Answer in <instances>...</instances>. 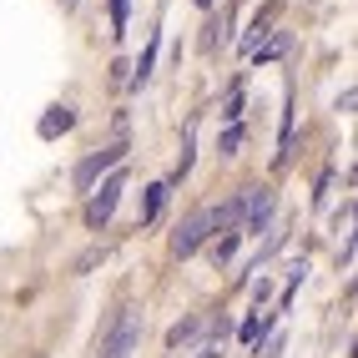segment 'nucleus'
Listing matches in <instances>:
<instances>
[{"instance_id":"14","label":"nucleus","mask_w":358,"mask_h":358,"mask_svg":"<svg viewBox=\"0 0 358 358\" xmlns=\"http://www.w3.org/2000/svg\"><path fill=\"white\" fill-rule=\"evenodd\" d=\"M127 10H131L127 0H111V36H122V31H127Z\"/></svg>"},{"instance_id":"15","label":"nucleus","mask_w":358,"mask_h":358,"mask_svg":"<svg viewBox=\"0 0 358 358\" xmlns=\"http://www.w3.org/2000/svg\"><path fill=\"white\" fill-rule=\"evenodd\" d=\"M101 257H106V248H91V252H81V257H76V273H91Z\"/></svg>"},{"instance_id":"13","label":"nucleus","mask_w":358,"mask_h":358,"mask_svg":"<svg viewBox=\"0 0 358 358\" xmlns=\"http://www.w3.org/2000/svg\"><path fill=\"white\" fill-rule=\"evenodd\" d=\"M222 116H227V127L237 122V116H243V86H232V91H227V106H222Z\"/></svg>"},{"instance_id":"11","label":"nucleus","mask_w":358,"mask_h":358,"mask_svg":"<svg viewBox=\"0 0 358 358\" xmlns=\"http://www.w3.org/2000/svg\"><path fill=\"white\" fill-rule=\"evenodd\" d=\"M217 152H222V157H237V152H243V127H237V122H232V127L222 131V141H217Z\"/></svg>"},{"instance_id":"16","label":"nucleus","mask_w":358,"mask_h":358,"mask_svg":"<svg viewBox=\"0 0 358 358\" xmlns=\"http://www.w3.org/2000/svg\"><path fill=\"white\" fill-rule=\"evenodd\" d=\"M262 328H268V318H262V323H257V318H248V323H243V338H248V343H257V333H262Z\"/></svg>"},{"instance_id":"3","label":"nucleus","mask_w":358,"mask_h":358,"mask_svg":"<svg viewBox=\"0 0 358 358\" xmlns=\"http://www.w3.org/2000/svg\"><path fill=\"white\" fill-rule=\"evenodd\" d=\"M122 157H127V141H116V147H106V152H96V157H86V162L76 166V177H71V182H76V192H91V187H96V177L111 172Z\"/></svg>"},{"instance_id":"17","label":"nucleus","mask_w":358,"mask_h":358,"mask_svg":"<svg viewBox=\"0 0 358 358\" xmlns=\"http://www.w3.org/2000/svg\"><path fill=\"white\" fill-rule=\"evenodd\" d=\"M192 6H202V10H212V6H217V0H192Z\"/></svg>"},{"instance_id":"9","label":"nucleus","mask_w":358,"mask_h":358,"mask_svg":"<svg viewBox=\"0 0 358 358\" xmlns=\"http://www.w3.org/2000/svg\"><path fill=\"white\" fill-rule=\"evenodd\" d=\"M282 51H288V36H282V31H278V36H273L268 45H252V61H257V66H262V61H278Z\"/></svg>"},{"instance_id":"7","label":"nucleus","mask_w":358,"mask_h":358,"mask_svg":"<svg viewBox=\"0 0 358 358\" xmlns=\"http://www.w3.org/2000/svg\"><path fill=\"white\" fill-rule=\"evenodd\" d=\"M237 243H243V232H217V243L207 248V252H212V262H217V268H222V262H232Z\"/></svg>"},{"instance_id":"2","label":"nucleus","mask_w":358,"mask_h":358,"mask_svg":"<svg viewBox=\"0 0 358 358\" xmlns=\"http://www.w3.org/2000/svg\"><path fill=\"white\" fill-rule=\"evenodd\" d=\"M122 187H127V182H122V172H116V177H106V182H101V192L86 202V227H91V232H101V227L111 222L116 202H122Z\"/></svg>"},{"instance_id":"6","label":"nucleus","mask_w":358,"mask_h":358,"mask_svg":"<svg viewBox=\"0 0 358 358\" xmlns=\"http://www.w3.org/2000/svg\"><path fill=\"white\" fill-rule=\"evenodd\" d=\"M71 127H76V111H71V106H45V116H41V136L45 141H56V136H66Z\"/></svg>"},{"instance_id":"8","label":"nucleus","mask_w":358,"mask_h":358,"mask_svg":"<svg viewBox=\"0 0 358 358\" xmlns=\"http://www.w3.org/2000/svg\"><path fill=\"white\" fill-rule=\"evenodd\" d=\"M157 45H162V36H152V41H147V51H141V61H136V76H131V86H141V81L152 76V66H157Z\"/></svg>"},{"instance_id":"12","label":"nucleus","mask_w":358,"mask_h":358,"mask_svg":"<svg viewBox=\"0 0 358 358\" xmlns=\"http://www.w3.org/2000/svg\"><path fill=\"white\" fill-rule=\"evenodd\" d=\"M192 333H197V323H192V318H182V323H177L172 333H166V343H172V348H182L187 338H192Z\"/></svg>"},{"instance_id":"18","label":"nucleus","mask_w":358,"mask_h":358,"mask_svg":"<svg viewBox=\"0 0 358 358\" xmlns=\"http://www.w3.org/2000/svg\"><path fill=\"white\" fill-rule=\"evenodd\" d=\"M66 6H76V0H66Z\"/></svg>"},{"instance_id":"4","label":"nucleus","mask_w":358,"mask_h":358,"mask_svg":"<svg viewBox=\"0 0 358 358\" xmlns=\"http://www.w3.org/2000/svg\"><path fill=\"white\" fill-rule=\"evenodd\" d=\"M136 338H141V318H136V313H122V323H116V333L106 338V358H131Z\"/></svg>"},{"instance_id":"5","label":"nucleus","mask_w":358,"mask_h":358,"mask_svg":"<svg viewBox=\"0 0 358 358\" xmlns=\"http://www.w3.org/2000/svg\"><path fill=\"white\" fill-rule=\"evenodd\" d=\"M243 207H248V232H262L273 217V192L268 187H243Z\"/></svg>"},{"instance_id":"1","label":"nucleus","mask_w":358,"mask_h":358,"mask_svg":"<svg viewBox=\"0 0 358 358\" xmlns=\"http://www.w3.org/2000/svg\"><path fill=\"white\" fill-rule=\"evenodd\" d=\"M217 227L212 222V207H202V212H192V217H187L177 232H172V257H192L202 243H207V232Z\"/></svg>"},{"instance_id":"10","label":"nucleus","mask_w":358,"mask_h":358,"mask_svg":"<svg viewBox=\"0 0 358 358\" xmlns=\"http://www.w3.org/2000/svg\"><path fill=\"white\" fill-rule=\"evenodd\" d=\"M162 202H166V182H157V187H147V202H141V222H152L157 212H162Z\"/></svg>"}]
</instances>
